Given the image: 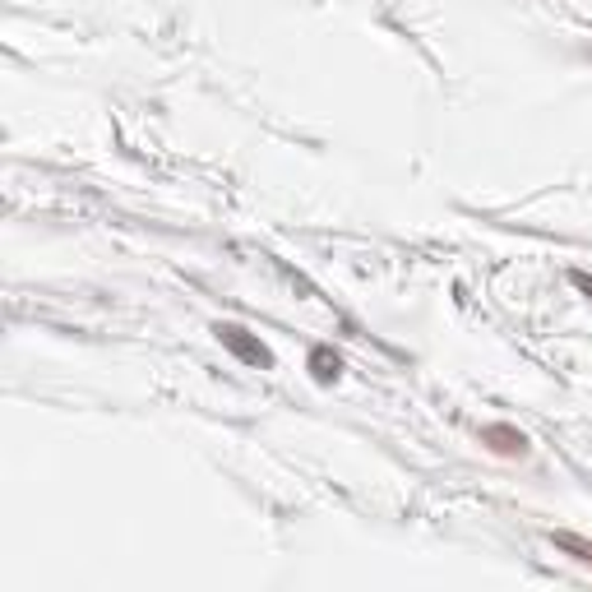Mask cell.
<instances>
[{
	"label": "cell",
	"mask_w": 592,
	"mask_h": 592,
	"mask_svg": "<svg viewBox=\"0 0 592 592\" xmlns=\"http://www.w3.org/2000/svg\"><path fill=\"white\" fill-rule=\"evenodd\" d=\"M486 435H490V440H505V444H495L500 453H523V444H528L523 435H514V431H500V426H495V431H486Z\"/></svg>",
	"instance_id": "1"
}]
</instances>
